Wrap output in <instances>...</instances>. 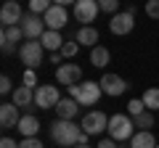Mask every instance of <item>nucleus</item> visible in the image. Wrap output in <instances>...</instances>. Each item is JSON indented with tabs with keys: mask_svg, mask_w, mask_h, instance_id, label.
<instances>
[{
	"mask_svg": "<svg viewBox=\"0 0 159 148\" xmlns=\"http://www.w3.org/2000/svg\"><path fill=\"white\" fill-rule=\"evenodd\" d=\"M13 103H16L19 108H29L34 103V90H32V87H27V85L16 87V90H13Z\"/></svg>",
	"mask_w": 159,
	"mask_h": 148,
	"instance_id": "a211bd4d",
	"label": "nucleus"
},
{
	"mask_svg": "<svg viewBox=\"0 0 159 148\" xmlns=\"http://www.w3.org/2000/svg\"><path fill=\"white\" fill-rule=\"evenodd\" d=\"M40 42H43V48L51 50V53H61V48H64V37L58 32H51V29L40 37Z\"/></svg>",
	"mask_w": 159,
	"mask_h": 148,
	"instance_id": "6ab92c4d",
	"label": "nucleus"
},
{
	"mask_svg": "<svg viewBox=\"0 0 159 148\" xmlns=\"http://www.w3.org/2000/svg\"><path fill=\"white\" fill-rule=\"evenodd\" d=\"M51 137L61 148H74V146H88V137H90V135H88L80 124H74V122L56 119L51 124Z\"/></svg>",
	"mask_w": 159,
	"mask_h": 148,
	"instance_id": "f257e3e1",
	"label": "nucleus"
},
{
	"mask_svg": "<svg viewBox=\"0 0 159 148\" xmlns=\"http://www.w3.org/2000/svg\"><path fill=\"white\" fill-rule=\"evenodd\" d=\"M157 137L151 135V132H135L130 140V148H157Z\"/></svg>",
	"mask_w": 159,
	"mask_h": 148,
	"instance_id": "4be33fe9",
	"label": "nucleus"
},
{
	"mask_svg": "<svg viewBox=\"0 0 159 148\" xmlns=\"http://www.w3.org/2000/svg\"><path fill=\"white\" fill-rule=\"evenodd\" d=\"M77 42L80 45H88L93 50V48L98 45V32H96V27H80L77 29Z\"/></svg>",
	"mask_w": 159,
	"mask_h": 148,
	"instance_id": "aec40b11",
	"label": "nucleus"
},
{
	"mask_svg": "<svg viewBox=\"0 0 159 148\" xmlns=\"http://www.w3.org/2000/svg\"><path fill=\"white\" fill-rule=\"evenodd\" d=\"M77 111H80V103L74 101V98H61V101H58V106H56L58 119H66V122H72L74 116H77Z\"/></svg>",
	"mask_w": 159,
	"mask_h": 148,
	"instance_id": "dca6fc26",
	"label": "nucleus"
},
{
	"mask_svg": "<svg viewBox=\"0 0 159 148\" xmlns=\"http://www.w3.org/2000/svg\"><path fill=\"white\" fill-rule=\"evenodd\" d=\"M143 103H146L148 111H157L159 108V87H148V90L143 93Z\"/></svg>",
	"mask_w": 159,
	"mask_h": 148,
	"instance_id": "5701e85b",
	"label": "nucleus"
},
{
	"mask_svg": "<svg viewBox=\"0 0 159 148\" xmlns=\"http://www.w3.org/2000/svg\"><path fill=\"white\" fill-rule=\"evenodd\" d=\"M157 148H159V146H157Z\"/></svg>",
	"mask_w": 159,
	"mask_h": 148,
	"instance_id": "4c0bfd02",
	"label": "nucleus"
},
{
	"mask_svg": "<svg viewBox=\"0 0 159 148\" xmlns=\"http://www.w3.org/2000/svg\"><path fill=\"white\" fill-rule=\"evenodd\" d=\"M96 148H119V146H117V140H111V137H106V140H101V143H98Z\"/></svg>",
	"mask_w": 159,
	"mask_h": 148,
	"instance_id": "473e14b6",
	"label": "nucleus"
},
{
	"mask_svg": "<svg viewBox=\"0 0 159 148\" xmlns=\"http://www.w3.org/2000/svg\"><path fill=\"white\" fill-rule=\"evenodd\" d=\"M0 93H3V95H13V82H11V77H8V74H3V77H0Z\"/></svg>",
	"mask_w": 159,
	"mask_h": 148,
	"instance_id": "cd10ccee",
	"label": "nucleus"
},
{
	"mask_svg": "<svg viewBox=\"0 0 159 148\" xmlns=\"http://www.w3.org/2000/svg\"><path fill=\"white\" fill-rule=\"evenodd\" d=\"M82 130L88 135H101L103 130H109V116L103 111H88L82 116Z\"/></svg>",
	"mask_w": 159,
	"mask_h": 148,
	"instance_id": "6e6552de",
	"label": "nucleus"
},
{
	"mask_svg": "<svg viewBox=\"0 0 159 148\" xmlns=\"http://www.w3.org/2000/svg\"><path fill=\"white\" fill-rule=\"evenodd\" d=\"M106 132H109V137L117 140V143L133 140V135H135V122L127 114H114V116H109V130Z\"/></svg>",
	"mask_w": 159,
	"mask_h": 148,
	"instance_id": "f03ea898",
	"label": "nucleus"
},
{
	"mask_svg": "<svg viewBox=\"0 0 159 148\" xmlns=\"http://www.w3.org/2000/svg\"><path fill=\"white\" fill-rule=\"evenodd\" d=\"M127 148H130V146H127Z\"/></svg>",
	"mask_w": 159,
	"mask_h": 148,
	"instance_id": "e433bc0d",
	"label": "nucleus"
},
{
	"mask_svg": "<svg viewBox=\"0 0 159 148\" xmlns=\"http://www.w3.org/2000/svg\"><path fill=\"white\" fill-rule=\"evenodd\" d=\"M146 16L159 19V0H148V3H146Z\"/></svg>",
	"mask_w": 159,
	"mask_h": 148,
	"instance_id": "7c9ffc66",
	"label": "nucleus"
},
{
	"mask_svg": "<svg viewBox=\"0 0 159 148\" xmlns=\"http://www.w3.org/2000/svg\"><path fill=\"white\" fill-rule=\"evenodd\" d=\"M21 116L24 114H19V106L13 101L0 106V127H3V130H13V127H19Z\"/></svg>",
	"mask_w": 159,
	"mask_h": 148,
	"instance_id": "f8f14e48",
	"label": "nucleus"
},
{
	"mask_svg": "<svg viewBox=\"0 0 159 148\" xmlns=\"http://www.w3.org/2000/svg\"><path fill=\"white\" fill-rule=\"evenodd\" d=\"M135 127H138V132H148V127H154V114L151 111H143L141 116H135Z\"/></svg>",
	"mask_w": 159,
	"mask_h": 148,
	"instance_id": "b1692460",
	"label": "nucleus"
},
{
	"mask_svg": "<svg viewBox=\"0 0 159 148\" xmlns=\"http://www.w3.org/2000/svg\"><path fill=\"white\" fill-rule=\"evenodd\" d=\"M101 93H103L101 85H98V82H90V80H85L82 85L69 87V98H74L80 106H96V103L101 101Z\"/></svg>",
	"mask_w": 159,
	"mask_h": 148,
	"instance_id": "7ed1b4c3",
	"label": "nucleus"
},
{
	"mask_svg": "<svg viewBox=\"0 0 159 148\" xmlns=\"http://www.w3.org/2000/svg\"><path fill=\"white\" fill-rule=\"evenodd\" d=\"M43 21H45V27L51 29V32H61V29L66 27V21H69V13H66V8H64V6L53 3L51 11L43 16Z\"/></svg>",
	"mask_w": 159,
	"mask_h": 148,
	"instance_id": "9d476101",
	"label": "nucleus"
},
{
	"mask_svg": "<svg viewBox=\"0 0 159 148\" xmlns=\"http://www.w3.org/2000/svg\"><path fill=\"white\" fill-rule=\"evenodd\" d=\"M16 130L21 132V137H37V132H40V122H37V116H32V114H24Z\"/></svg>",
	"mask_w": 159,
	"mask_h": 148,
	"instance_id": "f3484780",
	"label": "nucleus"
},
{
	"mask_svg": "<svg viewBox=\"0 0 159 148\" xmlns=\"http://www.w3.org/2000/svg\"><path fill=\"white\" fill-rule=\"evenodd\" d=\"M61 95H58V87L56 85H37L34 90V106L37 108H56Z\"/></svg>",
	"mask_w": 159,
	"mask_h": 148,
	"instance_id": "423d86ee",
	"label": "nucleus"
},
{
	"mask_svg": "<svg viewBox=\"0 0 159 148\" xmlns=\"http://www.w3.org/2000/svg\"><path fill=\"white\" fill-rule=\"evenodd\" d=\"M51 63H58V66H61V63H64V56H61V53H51Z\"/></svg>",
	"mask_w": 159,
	"mask_h": 148,
	"instance_id": "f704fd0d",
	"label": "nucleus"
},
{
	"mask_svg": "<svg viewBox=\"0 0 159 148\" xmlns=\"http://www.w3.org/2000/svg\"><path fill=\"white\" fill-rule=\"evenodd\" d=\"M109 61H111V53H109L103 45H96V48L90 50V63H93L96 69H103V66H109Z\"/></svg>",
	"mask_w": 159,
	"mask_h": 148,
	"instance_id": "412c9836",
	"label": "nucleus"
},
{
	"mask_svg": "<svg viewBox=\"0 0 159 148\" xmlns=\"http://www.w3.org/2000/svg\"><path fill=\"white\" fill-rule=\"evenodd\" d=\"M19 148H43V143H40L37 137H24V140L19 143Z\"/></svg>",
	"mask_w": 159,
	"mask_h": 148,
	"instance_id": "2f4dec72",
	"label": "nucleus"
},
{
	"mask_svg": "<svg viewBox=\"0 0 159 148\" xmlns=\"http://www.w3.org/2000/svg\"><path fill=\"white\" fill-rule=\"evenodd\" d=\"M0 21H3V27H19L24 21V11L16 0H8L6 6L0 8Z\"/></svg>",
	"mask_w": 159,
	"mask_h": 148,
	"instance_id": "9b49d317",
	"label": "nucleus"
},
{
	"mask_svg": "<svg viewBox=\"0 0 159 148\" xmlns=\"http://www.w3.org/2000/svg\"><path fill=\"white\" fill-rule=\"evenodd\" d=\"M43 53H45V48H43L40 40H29V42L19 45V58H21V63L27 69H37L40 61H43Z\"/></svg>",
	"mask_w": 159,
	"mask_h": 148,
	"instance_id": "20e7f679",
	"label": "nucleus"
},
{
	"mask_svg": "<svg viewBox=\"0 0 159 148\" xmlns=\"http://www.w3.org/2000/svg\"><path fill=\"white\" fill-rule=\"evenodd\" d=\"M19 27H21V32H24V37H27V40H40V37L48 32L43 16H34V13H27V16H24V21L19 24Z\"/></svg>",
	"mask_w": 159,
	"mask_h": 148,
	"instance_id": "0eeeda50",
	"label": "nucleus"
},
{
	"mask_svg": "<svg viewBox=\"0 0 159 148\" xmlns=\"http://www.w3.org/2000/svg\"><path fill=\"white\" fill-rule=\"evenodd\" d=\"M133 27H135V16L127 11H119L117 16H111V21H109V29H111L114 34H130Z\"/></svg>",
	"mask_w": 159,
	"mask_h": 148,
	"instance_id": "4468645a",
	"label": "nucleus"
},
{
	"mask_svg": "<svg viewBox=\"0 0 159 148\" xmlns=\"http://www.w3.org/2000/svg\"><path fill=\"white\" fill-rule=\"evenodd\" d=\"M77 48H80V42H64V48H61V56H64V58H72L74 53H77Z\"/></svg>",
	"mask_w": 159,
	"mask_h": 148,
	"instance_id": "c756f323",
	"label": "nucleus"
},
{
	"mask_svg": "<svg viewBox=\"0 0 159 148\" xmlns=\"http://www.w3.org/2000/svg\"><path fill=\"white\" fill-rule=\"evenodd\" d=\"M0 148H19V143L11 140V137H3V140H0Z\"/></svg>",
	"mask_w": 159,
	"mask_h": 148,
	"instance_id": "72a5a7b5",
	"label": "nucleus"
},
{
	"mask_svg": "<svg viewBox=\"0 0 159 148\" xmlns=\"http://www.w3.org/2000/svg\"><path fill=\"white\" fill-rule=\"evenodd\" d=\"M74 148H93V146H74Z\"/></svg>",
	"mask_w": 159,
	"mask_h": 148,
	"instance_id": "c9c22d12",
	"label": "nucleus"
},
{
	"mask_svg": "<svg viewBox=\"0 0 159 148\" xmlns=\"http://www.w3.org/2000/svg\"><path fill=\"white\" fill-rule=\"evenodd\" d=\"M53 3H48V0H32L29 3V13H34V16H45L48 11H51Z\"/></svg>",
	"mask_w": 159,
	"mask_h": 148,
	"instance_id": "393cba45",
	"label": "nucleus"
},
{
	"mask_svg": "<svg viewBox=\"0 0 159 148\" xmlns=\"http://www.w3.org/2000/svg\"><path fill=\"white\" fill-rule=\"evenodd\" d=\"M127 111H130V116L135 119V116H141L143 111H148V108H146V103H143V98H133V101L127 103Z\"/></svg>",
	"mask_w": 159,
	"mask_h": 148,
	"instance_id": "a878e982",
	"label": "nucleus"
},
{
	"mask_svg": "<svg viewBox=\"0 0 159 148\" xmlns=\"http://www.w3.org/2000/svg\"><path fill=\"white\" fill-rule=\"evenodd\" d=\"M101 90L106 93V95H111V98H117V95H122V93L127 90V82L119 77V74H103L101 77Z\"/></svg>",
	"mask_w": 159,
	"mask_h": 148,
	"instance_id": "ddd939ff",
	"label": "nucleus"
},
{
	"mask_svg": "<svg viewBox=\"0 0 159 148\" xmlns=\"http://www.w3.org/2000/svg\"><path fill=\"white\" fill-rule=\"evenodd\" d=\"M98 6H101V11H103V13H114V16L119 13V3H117V0H101Z\"/></svg>",
	"mask_w": 159,
	"mask_h": 148,
	"instance_id": "bb28decb",
	"label": "nucleus"
},
{
	"mask_svg": "<svg viewBox=\"0 0 159 148\" xmlns=\"http://www.w3.org/2000/svg\"><path fill=\"white\" fill-rule=\"evenodd\" d=\"M21 82H24L27 87H32V90H37V85H34V82H37V77H34V69H27V72H24Z\"/></svg>",
	"mask_w": 159,
	"mask_h": 148,
	"instance_id": "c85d7f7f",
	"label": "nucleus"
},
{
	"mask_svg": "<svg viewBox=\"0 0 159 148\" xmlns=\"http://www.w3.org/2000/svg\"><path fill=\"white\" fill-rule=\"evenodd\" d=\"M98 11H101V6H98L96 0H77V3H74V19H77L82 27H93Z\"/></svg>",
	"mask_w": 159,
	"mask_h": 148,
	"instance_id": "39448f33",
	"label": "nucleus"
},
{
	"mask_svg": "<svg viewBox=\"0 0 159 148\" xmlns=\"http://www.w3.org/2000/svg\"><path fill=\"white\" fill-rule=\"evenodd\" d=\"M24 37V32H21V27H3V34H0V40H3V53L6 56H11L13 50H16V42Z\"/></svg>",
	"mask_w": 159,
	"mask_h": 148,
	"instance_id": "2eb2a0df",
	"label": "nucleus"
},
{
	"mask_svg": "<svg viewBox=\"0 0 159 148\" xmlns=\"http://www.w3.org/2000/svg\"><path fill=\"white\" fill-rule=\"evenodd\" d=\"M56 80H58V85H66V87L80 85V80H82L80 63H61V66H56Z\"/></svg>",
	"mask_w": 159,
	"mask_h": 148,
	"instance_id": "1a4fd4ad",
	"label": "nucleus"
}]
</instances>
